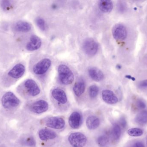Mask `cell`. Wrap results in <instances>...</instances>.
Segmentation results:
<instances>
[{
    "label": "cell",
    "instance_id": "6da1fadb",
    "mask_svg": "<svg viewBox=\"0 0 147 147\" xmlns=\"http://www.w3.org/2000/svg\"><path fill=\"white\" fill-rule=\"evenodd\" d=\"M60 82L64 85H69L73 83L74 75L72 71L67 66L61 64L58 68Z\"/></svg>",
    "mask_w": 147,
    "mask_h": 147
},
{
    "label": "cell",
    "instance_id": "7a4b0ae2",
    "mask_svg": "<svg viewBox=\"0 0 147 147\" xmlns=\"http://www.w3.org/2000/svg\"><path fill=\"white\" fill-rule=\"evenodd\" d=\"M2 104L5 108L12 109L20 104V101L17 97L11 92L5 93L2 98Z\"/></svg>",
    "mask_w": 147,
    "mask_h": 147
},
{
    "label": "cell",
    "instance_id": "3957f363",
    "mask_svg": "<svg viewBox=\"0 0 147 147\" xmlns=\"http://www.w3.org/2000/svg\"><path fill=\"white\" fill-rule=\"evenodd\" d=\"M82 48L84 52L86 55L92 57L96 55L97 53L98 44L92 38H88L84 41Z\"/></svg>",
    "mask_w": 147,
    "mask_h": 147
},
{
    "label": "cell",
    "instance_id": "277c9868",
    "mask_svg": "<svg viewBox=\"0 0 147 147\" xmlns=\"http://www.w3.org/2000/svg\"><path fill=\"white\" fill-rule=\"evenodd\" d=\"M69 141L74 147H83L86 144L87 139L82 133H74L70 135Z\"/></svg>",
    "mask_w": 147,
    "mask_h": 147
},
{
    "label": "cell",
    "instance_id": "5b68a950",
    "mask_svg": "<svg viewBox=\"0 0 147 147\" xmlns=\"http://www.w3.org/2000/svg\"><path fill=\"white\" fill-rule=\"evenodd\" d=\"M51 64V61L48 58H44L35 64L33 68L34 72L40 75L45 73Z\"/></svg>",
    "mask_w": 147,
    "mask_h": 147
},
{
    "label": "cell",
    "instance_id": "8992f818",
    "mask_svg": "<svg viewBox=\"0 0 147 147\" xmlns=\"http://www.w3.org/2000/svg\"><path fill=\"white\" fill-rule=\"evenodd\" d=\"M112 33L114 38L119 40L125 39L127 35L126 27L121 24L115 25L112 28Z\"/></svg>",
    "mask_w": 147,
    "mask_h": 147
},
{
    "label": "cell",
    "instance_id": "52a82bcc",
    "mask_svg": "<svg viewBox=\"0 0 147 147\" xmlns=\"http://www.w3.org/2000/svg\"><path fill=\"white\" fill-rule=\"evenodd\" d=\"M49 105L46 101L39 100L33 103L30 106L31 111L36 114H40L45 112L48 110Z\"/></svg>",
    "mask_w": 147,
    "mask_h": 147
},
{
    "label": "cell",
    "instance_id": "ba28073f",
    "mask_svg": "<svg viewBox=\"0 0 147 147\" xmlns=\"http://www.w3.org/2000/svg\"><path fill=\"white\" fill-rule=\"evenodd\" d=\"M46 125L51 128L62 129L65 127V121L63 119L60 117H50L46 120Z\"/></svg>",
    "mask_w": 147,
    "mask_h": 147
},
{
    "label": "cell",
    "instance_id": "9c48e42d",
    "mask_svg": "<svg viewBox=\"0 0 147 147\" xmlns=\"http://www.w3.org/2000/svg\"><path fill=\"white\" fill-rule=\"evenodd\" d=\"M24 85L28 92L32 96H38L40 93V89L38 85L33 79H28L26 80Z\"/></svg>",
    "mask_w": 147,
    "mask_h": 147
},
{
    "label": "cell",
    "instance_id": "30bf717a",
    "mask_svg": "<svg viewBox=\"0 0 147 147\" xmlns=\"http://www.w3.org/2000/svg\"><path fill=\"white\" fill-rule=\"evenodd\" d=\"M26 69L25 66L22 64L16 65L8 73L9 76L12 78L17 79L21 77L25 72Z\"/></svg>",
    "mask_w": 147,
    "mask_h": 147
},
{
    "label": "cell",
    "instance_id": "8fae6325",
    "mask_svg": "<svg viewBox=\"0 0 147 147\" xmlns=\"http://www.w3.org/2000/svg\"><path fill=\"white\" fill-rule=\"evenodd\" d=\"M41 44L42 41L39 37L37 35H32L26 46V48L29 51H36L41 47Z\"/></svg>",
    "mask_w": 147,
    "mask_h": 147
},
{
    "label": "cell",
    "instance_id": "7c38bea8",
    "mask_svg": "<svg viewBox=\"0 0 147 147\" xmlns=\"http://www.w3.org/2000/svg\"><path fill=\"white\" fill-rule=\"evenodd\" d=\"M102 98L103 101L109 104H115L118 99L115 93L110 90H104L102 91Z\"/></svg>",
    "mask_w": 147,
    "mask_h": 147
},
{
    "label": "cell",
    "instance_id": "4fadbf2b",
    "mask_svg": "<svg viewBox=\"0 0 147 147\" xmlns=\"http://www.w3.org/2000/svg\"><path fill=\"white\" fill-rule=\"evenodd\" d=\"M82 122V117L79 112H73L69 118V126L72 128L77 129L80 127Z\"/></svg>",
    "mask_w": 147,
    "mask_h": 147
},
{
    "label": "cell",
    "instance_id": "5bb4252c",
    "mask_svg": "<svg viewBox=\"0 0 147 147\" xmlns=\"http://www.w3.org/2000/svg\"><path fill=\"white\" fill-rule=\"evenodd\" d=\"M89 76L96 82H100L104 78V75L101 70L96 67H90L88 69Z\"/></svg>",
    "mask_w": 147,
    "mask_h": 147
},
{
    "label": "cell",
    "instance_id": "9a60e30c",
    "mask_svg": "<svg viewBox=\"0 0 147 147\" xmlns=\"http://www.w3.org/2000/svg\"><path fill=\"white\" fill-rule=\"evenodd\" d=\"M52 95L57 101L62 104H65L67 102L66 93L63 90L60 89H55L52 92Z\"/></svg>",
    "mask_w": 147,
    "mask_h": 147
},
{
    "label": "cell",
    "instance_id": "2e32d148",
    "mask_svg": "<svg viewBox=\"0 0 147 147\" xmlns=\"http://www.w3.org/2000/svg\"><path fill=\"white\" fill-rule=\"evenodd\" d=\"M39 137L43 141L53 140L57 137V134L54 131L47 129H42L39 132Z\"/></svg>",
    "mask_w": 147,
    "mask_h": 147
},
{
    "label": "cell",
    "instance_id": "e0dca14e",
    "mask_svg": "<svg viewBox=\"0 0 147 147\" xmlns=\"http://www.w3.org/2000/svg\"><path fill=\"white\" fill-rule=\"evenodd\" d=\"M100 120L95 116H89L86 120V125L87 128L90 130H94L99 127Z\"/></svg>",
    "mask_w": 147,
    "mask_h": 147
},
{
    "label": "cell",
    "instance_id": "ac0fdd59",
    "mask_svg": "<svg viewBox=\"0 0 147 147\" xmlns=\"http://www.w3.org/2000/svg\"><path fill=\"white\" fill-rule=\"evenodd\" d=\"M86 85L83 80H80L75 83L74 85L73 91L77 96H81L84 92Z\"/></svg>",
    "mask_w": 147,
    "mask_h": 147
},
{
    "label": "cell",
    "instance_id": "d6986e66",
    "mask_svg": "<svg viewBox=\"0 0 147 147\" xmlns=\"http://www.w3.org/2000/svg\"><path fill=\"white\" fill-rule=\"evenodd\" d=\"M31 28V25L28 22L23 21L18 22L15 26V29L16 31L22 33L29 32Z\"/></svg>",
    "mask_w": 147,
    "mask_h": 147
},
{
    "label": "cell",
    "instance_id": "ffe728a7",
    "mask_svg": "<svg viewBox=\"0 0 147 147\" xmlns=\"http://www.w3.org/2000/svg\"><path fill=\"white\" fill-rule=\"evenodd\" d=\"M98 6L101 11L103 13L110 12L113 9V3L111 1H100L98 3Z\"/></svg>",
    "mask_w": 147,
    "mask_h": 147
},
{
    "label": "cell",
    "instance_id": "44dd1931",
    "mask_svg": "<svg viewBox=\"0 0 147 147\" xmlns=\"http://www.w3.org/2000/svg\"><path fill=\"white\" fill-rule=\"evenodd\" d=\"M135 121L141 125L147 123V110H143L139 113L135 118Z\"/></svg>",
    "mask_w": 147,
    "mask_h": 147
},
{
    "label": "cell",
    "instance_id": "7402d4cb",
    "mask_svg": "<svg viewBox=\"0 0 147 147\" xmlns=\"http://www.w3.org/2000/svg\"><path fill=\"white\" fill-rule=\"evenodd\" d=\"M121 126L119 124H114L111 130V135L115 140H118L121 137Z\"/></svg>",
    "mask_w": 147,
    "mask_h": 147
},
{
    "label": "cell",
    "instance_id": "603a6c76",
    "mask_svg": "<svg viewBox=\"0 0 147 147\" xmlns=\"http://www.w3.org/2000/svg\"><path fill=\"white\" fill-rule=\"evenodd\" d=\"M98 145L100 147L107 146L109 142V137L105 135H100L97 140Z\"/></svg>",
    "mask_w": 147,
    "mask_h": 147
},
{
    "label": "cell",
    "instance_id": "cb8c5ba5",
    "mask_svg": "<svg viewBox=\"0 0 147 147\" xmlns=\"http://www.w3.org/2000/svg\"><path fill=\"white\" fill-rule=\"evenodd\" d=\"M129 135L132 137H139L143 135V131L142 129L137 128H131L129 129L127 132Z\"/></svg>",
    "mask_w": 147,
    "mask_h": 147
},
{
    "label": "cell",
    "instance_id": "d4e9b609",
    "mask_svg": "<svg viewBox=\"0 0 147 147\" xmlns=\"http://www.w3.org/2000/svg\"><path fill=\"white\" fill-rule=\"evenodd\" d=\"M99 89L96 85H93L90 86L89 89V94L90 97L94 98L96 97L98 95Z\"/></svg>",
    "mask_w": 147,
    "mask_h": 147
},
{
    "label": "cell",
    "instance_id": "484cf974",
    "mask_svg": "<svg viewBox=\"0 0 147 147\" xmlns=\"http://www.w3.org/2000/svg\"><path fill=\"white\" fill-rule=\"evenodd\" d=\"M36 24L37 26L39 28L42 30V31H45L46 28V26L45 22L44 20V19L42 18L38 17L36 19Z\"/></svg>",
    "mask_w": 147,
    "mask_h": 147
},
{
    "label": "cell",
    "instance_id": "4316f807",
    "mask_svg": "<svg viewBox=\"0 0 147 147\" xmlns=\"http://www.w3.org/2000/svg\"><path fill=\"white\" fill-rule=\"evenodd\" d=\"M1 6L3 10L5 11L9 10L12 7V3L11 1H2L1 2Z\"/></svg>",
    "mask_w": 147,
    "mask_h": 147
},
{
    "label": "cell",
    "instance_id": "83f0119b",
    "mask_svg": "<svg viewBox=\"0 0 147 147\" xmlns=\"http://www.w3.org/2000/svg\"><path fill=\"white\" fill-rule=\"evenodd\" d=\"M136 104V107L140 110L144 109L146 108V105L145 102L142 100L141 99H139L137 100Z\"/></svg>",
    "mask_w": 147,
    "mask_h": 147
},
{
    "label": "cell",
    "instance_id": "f1b7e54d",
    "mask_svg": "<svg viewBox=\"0 0 147 147\" xmlns=\"http://www.w3.org/2000/svg\"><path fill=\"white\" fill-rule=\"evenodd\" d=\"M25 144L27 146H33L35 145V142L32 137H29L25 140Z\"/></svg>",
    "mask_w": 147,
    "mask_h": 147
},
{
    "label": "cell",
    "instance_id": "f546056e",
    "mask_svg": "<svg viewBox=\"0 0 147 147\" xmlns=\"http://www.w3.org/2000/svg\"><path fill=\"white\" fill-rule=\"evenodd\" d=\"M119 122H120V125H121L122 127L125 128L127 127V121H126V119H125V118H124V117H121V118L120 119Z\"/></svg>",
    "mask_w": 147,
    "mask_h": 147
},
{
    "label": "cell",
    "instance_id": "4dcf8cb0",
    "mask_svg": "<svg viewBox=\"0 0 147 147\" xmlns=\"http://www.w3.org/2000/svg\"><path fill=\"white\" fill-rule=\"evenodd\" d=\"M139 87L141 88H147V79L142 81L139 83Z\"/></svg>",
    "mask_w": 147,
    "mask_h": 147
},
{
    "label": "cell",
    "instance_id": "1f68e13d",
    "mask_svg": "<svg viewBox=\"0 0 147 147\" xmlns=\"http://www.w3.org/2000/svg\"><path fill=\"white\" fill-rule=\"evenodd\" d=\"M131 147H145V145L141 142H137L134 143Z\"/></svg>",
    "mask_w": 147,
    "mask_h": 147
},
{
    "label": "cell",
    "instance_id": "d6a6232c",
    "mask_svg": "<svg viewBox=\"0 0 147 147\" xmlns=\"http://www.w3.org/2000/svg\"><path fill=\"white\" fill-rule=\"evenodd\" d=\"M146 145L147 146V135L146 136Z\"/></svg>",
    "mask_w": 147,
    "mask_h": 147
}]
</instances>
